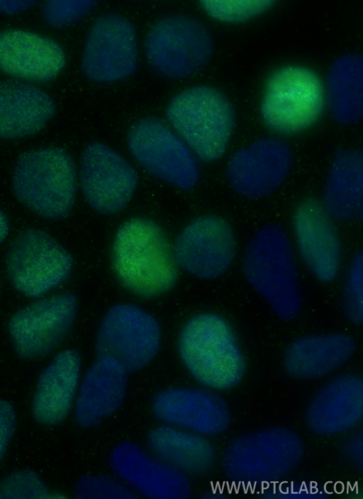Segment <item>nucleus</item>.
Segmentation results:
<instances>
[{
    "label": "nucleus",
    "mask_w": 363,
    "mask_h": 499,
    "mask_svg": "<svg viewBox=\"0 0 363 499\" xmlns=\"http://www.w3.org/2000/svg\"><path fill=\"white\" fill-rule=\"evenodd\" d=\"M114 272L130 293L143 298L169 291L178 278L173 249L155 223L135 218L118 229L112 249Z\"/></svg>",
    "instance_id": "1"
},
{
    "label": "nucleus",
    "mask_w": 363,
    "mask_h": 499,
    "mask_svg": "<svg viewBox=\"0 0 363 499\" xmlns=\"http://www.w3.org/2000/svg\"><path fill=\"white\" fill-rule=\"evenodd\" d=\"M245 276L277 316L291 320L302 306V292L293 249L285 230L269 224L259 230L242 258Z\"/></svg>",
    "instance_id": "2"
},
{
    "label": "nucleus",
    "mask_w": 363,
    "mask_h": 499,
    "mask_svg": "<svg viewBox=\"0 0 363 499\" xmlns=\"http://www.w3.org/2000/svg\"><path fill=\"white\" fill-rule=\"evenodd\" d=\"M178 349L189 373L206 388L230 389L245 376L246 361L235 333L218 315L191 318L180 333Z\"/></svg>",
    "instance_id": "3"
},
{
    "label": "nucleus",
    "mask_w": 363,
    "mask_h": 499,
    "mask_svg": "<svg viewBox=\"0 0 363 499\" xmlns=\"http://www.w3.org/2000/svg\"><path fill=\"white\" fill-rule=\"evenodd\" d=\"M12 183L17 199L32 212L47 219H63L69 215L75 201V163L60 147L30 150L18 156Z\"/></svg>",
    "instance_id": "4"
},
{
    "label": "nucleus",
    "mask_w": 363,
    "mask_h": 499,
    "mask_svg": "<svg viewBox=\"0 0 363 499\" xmlns=\"http://www.w3.org/2000/svg\"><path fill=\"white\" fill-rule=\"evenodd\" d=\"M165 114L182 140L203 162H213L225 151L235 112L220 91L207 86L184 90L170 101Z\"/></svg>",
    "instance_id": "5"
},
{
    "label": "nucleus",
    "mask_w": 363,
    "mask_h": 499,
    "mask_svg": "<svg viewBox=\"0 0 363 499\" xmlns=\"http://www.w3.org/2000/svg\"><path fill=\"white\" fill-rule=\"evenodd\" d=\"M304 452L300 437L281 427L242 434L227 447L223 470L233 482H276L289 474L301 462Z\"/></svg>",
    "instance_id": "6"
},
{
    "label": "nucleus",
    "mask_w": 363,
    "mask_h": 499,
    "mask_svg": "<svg viewBox=\"0 0 363 499\" xmlns=\"http://www.w3.org/2000/svg\"><path fill=\"white\" fill-rule=\"evenodd\" d=\"M6 267L13 288L35 299L49 295L68 279L73 258L49 233L30 228L14 239L6 253Z\"/></svg>",
    "instance_id": "7"
},
{
    "label": "nucleus",
    "mask_w": 363,
    "mask_h": 499,
    "mask_svg": "<svg viewBox=\"0 0 363 499\" xmlns=\"http://www.w3.org/2000/svg\"><path fill=\"white\" fill-rule=\"evenodd\" d=\"M324 103V89L318 76L308 68L288 66L268 79L261 114L272 130L292 135L315 123Z\"/></svg>",
    "instance_id": "8"
},
{
    "label": "nucleus",
    "mask_w": 363,
    "mask_h": 499,
    "mask_svg": "<svg viewBox=\"0 0 363 499\" xmlns=\"http://www.w3.org/2000/svg\"><path fill=\"white\" fill-rule=\"evenodd\" d=\"M147 61L159 74L180 79L201 71L213 50L211 34L200 21L185 15L167 16L155 23L145 39Z\"/></svg>",
    "instance_id": "9"
},
{
    "label": "nucleus",
    "mask_w": 363,
    "mask_h": 499,
    "mask_svg": "<svg viewBox=\"0 0 363 499\" xmlns=\"http://www.w3.org/2000/svg\"><path fill=\"white\" fill-rule=\"evenodd\" d=\"M77 308L76 296L62 292L35 298L13 314L8 332L18 356L36 360L57 349L70 332Z\"/></svg>",
    "instance_id": "10"
},
{
    "label": "nucleus",
    "mask_w": 363,
    "mask_h": 499,
    "mask_svg": "<svg viewBox=\"0 0 363 499\" xmlns=\"http://www.w3.org/2000/svg\"><path fill=\"white\" fill-rule=\"evenodd\" d=\"M133 157L149 174L182 190L199 181L200 168L194 154L162 120H137L128 133Z\"/></svg>",
    "instance_id": "11"
},
{
    "label": "nucleus",
    "mask_w": 363,
    "mask_h": 499,
    "mask_svg": "<svg viewBox=\"0 0 363 499\" xmlns=\"http://www.w3.org/2000/svg\"><path fill=\"white\" fill-rule=\"evenodd\" d=\"M161 330L157 320L138 306L118 304L103 318L97 332L96 352L111 357L128 371L147 366L160 347Z\"/></svg>",
    "instance_id": "12"
},
{
    "label": "nucleus",
    "mask_w": 363,
    "mask_h": 499,
    "mask_svg": "<svg viewBox=\"0 0 363 499\" xmlns=\"http://www.w3.org/2000/svg\"><path fill=\"white\" fill-rule=\"evenodd\" d=\"M138 46L133 24L118 13H107L91 25L82 54V69L91 81L113 83L136 69Z\"/></svg>",
    "instance_id": "13"
},
{
    "label": "nucleus",
    "mask_w": 363,
    "mask_h": 499,
    "mask_svg": "<svg viewBox=\"0 0 363 499\" xmlns=\"http://www.w3.org/2000/svg\"><path fill=\"white\" fill-rule=\"evenodd\" d=\"M138 176L119 153L99 142L84 150L79 165V184L86 203L96 211L116 214L123 210L136 189Z\"/></svg>",
    "instance_id": "14"
},
{
    "label": "nucleus",
    "mask_w": 363,
    "mask_h": 499,
    "mask_svg": "<svg viewBox=\"0 0 363 499\" xmlns=\"http://www.w3.org/2000/svg\"><path fill=\"white\" fill-rule=\"evenodd\" d=\"M237 243L230 225L215 215L199 217L178 235L173 252L177 264L201 279H215L231 266Z\"/></svg>",
    "instance_id": "15"
},
{
    "label": "nucleus",
    "mask_w": 363,
    "mask_h": 499,
    "mask_svg": "<svg viewBox=\"0 0 363 499\" xmlns=\"http://www.w3.org/2000/svg\"><path fill=\"white\" fill-rule=\"evenodd\" d=\"M292 155L282 140L267 138L238 150L230 159L226 178L232 189L248 198H259L274 191L291 165Z\"/></svg>",
    "instance_id": "16"
},
{
    "label": "nucleus",
    "mask_w": 363,
    "mask_h": 499,
    "mask_svg": "<svg viewBox=\"0 0 363 499\" xmlns=\"http://www.w3.org/2000/svg\"><path fill=\"white\" fill-rule=\"evenodd\" d=\"M109 462L118 478L135 493L156 499H185L191 494L186 474L134 443L118 445Z\"/></svg>",
    "instance_id": "17"
},
{
    "label": "nucleus",
    "mask_w": 363,
    "mask_h": 499,
    "mask_svg": "<svg viewBox=\"0 0 363 499\" xmlns=\"http://www.w3.org/2000/svg\"><path fill=\"white\" fill-rule=\"evenodd\" d=\"M155 415L167 425L203 436L217 435L229 426V407L208 388H172L154 399Z\"/></svg>",
    "instance_id": "18"
},
{
    "label": "nucleus",
    "mask_w": 363,
    "mask_h": 499,
    "mask_svg": "<svg viewBox=\"0 0 363 499\" xmlns=\"http://www.w3.org/2000/svg\"><path fill=\"white\" fill-rule=\"evenodd\" d=\"M294 228L299 254L308 270L322 282L337 276L341 257L336 228L323 205L308 198L296 210Z\"/></svg>",
    "instance_id": "19"
},
{
    "label": "nucleus",
    "mask_w": 363,
    "mask_h": 499,
    "mask_svg": "<svg viewBox=\"0 0 363 499\" xmlns=\"http://www.w3.org/2000/svg\"><path fill=\"white\" fill-rule=\"evenodd\" d=\"M65 65V52L52 39L19 29L0 31V71L15 79L46 82Z\"/></svg>",
    "instance_id": "20"
},
{
    "label": "nucleus",
    "mask_w": 363,
    "mask_h": 499,
    "mask_svg": "<svg viewBox=\"0 0 363 499\" xmlns=\"http://www.w3.org/2000/svg\"><path fill=\"white\" fill-rule=\"evenodd\" d=\"M363 416V381L355 374L338 376L323 386L309 403L306 421L321 436L350 430Z\"/></svg>",
    "instance_id": "21"
},
{
    "label": "nucleus",
    "mask_w": 363,
    "mask_h": 499,
    "mask_svg": "<svg viewBox=\"0 0 363 499\" xmlns=\"http://www.w3.org/2000/svg\"><path fill=\"white\" fill-rule=\"evenodd\" d=\"M128 372L111 357L98 358L79 383L74 403L79 425L96 426L120 408L126 393Z\"/></svg>",
    "instance_id": "22"
},
{
    "label": "nucleus",
    "mask_w": 363,
    "mask_h": 499,
    "mask_svg": "<svg viewBox=\"0 0 363 499\" xmlns=\"http://www.w3.org/2000/svg\"><path fill=\"white\" fill-rule=\"evenodd\" d=\"M78 352L65 349L57 353L40 373L32 400L35 421L44 425L62 422L74 406L80 383Z\"/></svg>",
    "instance_id": "23"
},
{
    "label": "nucleus",
    "mask_w": 363,
    "mask_h": 499,
    "mask_svg": "<svg viewBox=\"0 0 363 499\" xmlns=\"http://www.w3.org/2000/svg\"><path fill=\"white\" fill-rule=\"evenodd\" d=\"M55 112L52 99L41 88L17 79L0 82V138L35 135Z\"/></svg>",
    "instance_id": "24"
},
{
    "label": "nucleus",
    "mask_w": 363,
    "mask_h": 499,
    "mask_svg": "<svg viewBox=\"0 0 363 499\" xmlns=\"http://www.w3.org/2000/svg\"><path fill=\"white\" fill-rule=\"evenodd\" d=\"M354 340L343 333L311 335L301 337L286 349V372L298 379H314L335 371L354 354Z\"/></svg>",
    "instance_id": "25"
},
{
    "label": "nucleus",
    "mask_w": 363,
    "mask_h": 499,
    "mask_svg": "<svg viewBox=\"0 0 363 499\" xmlns=\"http://www.w3.org/2000/svg\"><path fill=\"white\" fill-rule=\"evenodd\" d=\"M363 155L359 150H340L335 156L324 188V207L342 221L362 213Z\"/></svg>",
    "instance_id": "26"
},
{
    "label": "nucleus",
    "mask_w": 363,
    "mask_h": 499,
    "mask_svg": "<svg viewBox=\"0 0 363 499\" xmlns=\"http://www.w3.org/2000/svg\"><path fill=\"white\" fill-rule=\"evenodd\" d=\"M152 454L182 473L200 475L209 471L216 459V452L205 436L175 427L165 425L155 429L148 437Z\"/></svg>",
    "instance_id": "27"
},
{
    "label": "nucleus",
    "mask_w": 363,
    "mask_h": 499,
    "mask_svg": "<svg viewBox=\"0 0 363 499\" xmlns=\"http://www.w3.org/2000/svg\"><path fill=\"white\" fill-rule=\"evenodd\" d=\"M329 112L337 122L358 123L363 112V58L350 53L337 58L331 65L326 82Z\"/></svg>",
    "instance_id": "28"
},
{
    "label": "nucleus",
    "mask_w": 363,
    "mask_h": 499,
    "mask_svg": "<svg viewBox=\"0 0 363 499\" xmlns=\"http://www.w3.org/2000/svg\"><path fill=\"white\" fill-rule=\"evenodd\" d=\"M272 0L201 1L203 9L213 18L237 23L249 20L267 11L274 4Z\"/></svg>",
    "instance_id": "29"
},
{
    "label": "nucleus",
    "mask_w": 363,
    "mask_h": 499,
    "mask_svg": "<svg viewBox=\"0 0 363 499\" xmlns=\"http://www.w3.org/2000/svg\"><path fill=\"white\" fill-rule=\"evenodd\" d=\"M76 495L83 499H126L137 497L119 478L90 475L82 477L78 481Z\"/></svg>",
    "instance_id": "30"
},
{
    "label": "nucleus",
    "mask_w": 363,
    "mask_h": 499,
    "mask_svg": "<svg viewBox=\"0 0 363 499\" xmlns=\"http://www.w3.org/2000/svg\"><path fill=\"white\" fill-rule=\"evenodd\" d=\"M362 283L363 259L362 252H359L350 264L342 292L344 313L355 324L363 320Z\"/></svg>",
    "instance_id": "31"
},
{
    "label": "nucleus",
    "mask_w": 363,
    "mask_h": 499,
    "mask_svg": "<svg viewBox=\"0 0 363 499\" xmlns=\"http://www.w3.org/2000/svg\"><path fill=\"white\" fill-rule=\"evenodd\" d=\"M95 1L55 0L45 1L42 7L45 21L51 26L62 28L84 18L91 11Z\"/></svg>",
    "instance_id": "32"
},
{
    "label": "nucleus",
    "mask_w": 363,
    "mask_h": 499,
    "mask_svg": "<svg viewBox=\"0 0 363 499\" xmlns=\"http://www.w3.org/2000/svg\"><path fill=\"white\" fill-rule=\"evenodd\" d=\"M50 493L45 485L32 471L11 473L0 483V498H48Z\"/></svg>",
    "instance_id": "33"
},
{
    "label": "nucleus",
    "mask_w": 363,
    "mask_h": 499,
    "mask_svg": "<svg viewBox=\"0 0 363 499\" xmlns=\"http://www.w3.org/2000/svg\"><path fill=\"white\" fill-rule=\"evenodd\" d=\"M17 426V413L7 400L0 398V461L4 458Z\"/></svg>",
    "instance_id": "34"
},
{
    "label": "nucleus",
    "mask_w": 363,
    "mask_h": 499,
    "mask_svg": "<svg viewBox=\"0 0 363 499\" xmlns=\"http://www.w3.org/2000/svg\"><path fill=\"white\" fill-rule=\"evenodd\" d=\"M343 452L345 457L354 465L362 467L363 462L362 433H355L344 444Z\"/></svg>",
    "instance_id": "35"
},
{
    "label": "nucleus",
    "mask_w": 363,
    "mask_h": 499,
    "mask_svg": "<svg viewBox=\"0 0 363 499\" xmlns=\"http://www.w3.org/2000/svg\"><path fill=\"white\" fill-rule=\"evenodd\" d=\"M37 1H0V13L15 15L32 8Z\"/></svg>",
    "instance_id": "36"
},
{
    "label": "nucleus",
    "mask_w": 363,
    "mask_h": 499,
    "mask_svg": "<svg viewBox=\"0 0 363 499\" xmlns=\"http://www.w3.org/2000/svg\"><path fill=\"white\" fill-rule=\"evenodd\" d=\"M9 232V223L5 213L0 210V244L7 237Z\"/></svg>",
    "instance_id": "37"
}]
</instances>
